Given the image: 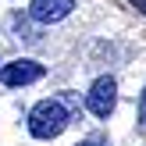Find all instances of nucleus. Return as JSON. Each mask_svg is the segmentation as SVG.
Wrapping results in <instances>:
<instances>
[{"instance_id": "obj_1", "label": "nucleus", "mask_w": 146, "mask_h": 146, "mask_svg": "<svg viewBox=\"0 0 146 146\" xmlns=\"http://www.w3.org/2000/svg\"><path fill=\"white\" fill-rule=\"evenodd\" d=\"M75 107H78V96H75V93L39 100V104L29 111V132H32L36 139H57V135L68 128Z\"/></svg>"}, {"instance_id": "obj_2", "label": "nucleus", "mask_w": 146, "mask_h": 146, "mask_svg": "<svg viewBox=\"0 0 146 146\" xmlns=\"http://www.w3.org/2000/svg\"><path fill=\"white\" fill-rule=\"evenodd\" d=\"M114 104H118V86H114V78L111 75L96 78L93 89H89V96H86L89 114H93V118H111V114H114Z\"/></svg>"}, {"instance_id": "obj_3", "label": "nucleus", "mask_w": 146, "mask_h": 146, "mask_svg": "<svg viewBox=\"0 0 146 146\" xmlns=\"http://www.w3.org/2000/svg\"><path fill=\"white\" fill-rule=\"evenodd\" d=\"M43 64L39 61H29V57H21V61H11V64H4V71H0V82L4 86H29V82H36V78H43Z\"/></svg>"}, {"instance_id": "obj_4", "label": "nucleus", "mask_w": 146, "mask_h": 146, "mask_svg": "<svg viewBox=\"0 0 146 146\" xmlns=\"http://www.w3.org/2000/svg\"><path fill=\"white\" fill-rule=\"evenodd\" d=\"M71 7H75V0H32L29 14H32V21L54 25V21L68 18V14H71Z\"/></svg>"}, {"instance_id": "obj_5", "label": "nucleus", "mask_w": 146, "mask_h": 146, "mask_svg": "<svg viewBox=\"0 0 146 146\" xmlns=\"http://www.w3.org/2000/svg\"><path fill=\"white\" fill-rule=\"evenodd\" d=\"M75 146H111L104 139V135H89V139H82V143H75Z\"/></svg>"}, {"instance_id": "obj_6", "label": "nucleus", "mask_w": 146, "mask_h": 146, "mask_svg": "<svg viewBox=\"0 0 146 146\" xmlns=\"http://www.w3.org/2000/svg\"><path fill=\"white\" fill-rule=\"evenodd\" d=\"M139 128L146 132V89H143V96H139Z\"/></svg>"}, {"instance_id": "obj_7", "label": "nucleus", "mask_w": 146, "mask_h": 146, "mask_svg": "<svg viewBox=\"0 0 146 146\" xmlns=\"http://www.w3.org/2000/svg\"><path fill=\"white\" fill-rule=\"evenodd\" d=\"M128 4H132V7H139V11L146 14V0H128Z\"/></svg>"}]
</instances>
